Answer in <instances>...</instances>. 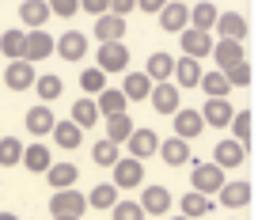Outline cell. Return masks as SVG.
<instances>
[{
    "mask_svg": "<svg viewBox=\"0 0 258 220\" xmlns=\"http://www.w3.org/2000/svg\"><path fill=\"white\" fill-rule=\"evenodd\" d=\"M88 212V197L80 194V190L64 186V190H53V197H49V216H80Z\"/></svg>",
    "mask_w": 258,
    "mask_h": 220,
    "instance_id": "1",
    "label": "cell"
},
{
    "mask_svg": "<svg viewBox=\"0 0 258 220\" xmlns=\"http://www.w3.org/2000/svg\"><path fill=\"white\" fill-rule=\"evenodd\" d=\"M190 182H194V190H198V194H217L228 179H224V171H220L213 160H209V163L198 160V163H194V171H190Z\"/></svg>",
    "mask_w": 258,
    "mask_h": 220,
    "instance_id": "2",
    "label": "cell"
},
{
    "mask_svg": "<svg viewBox=\"0 0 258 220\" xmlns=\"http://www.w3.org/2000/svg\"><path fill=\"white\" fill-rule=\"evenodd\" d=\"M99 72H125L129 68V49L121 42H103L99 46Z\"/></svg>",
    "mask_w": 258,
    "mask_h": 220,
    "instance_id": "3",
    "label": "cell"
},
{
    "mask_svg": "<svg viewBox=\"0 0 258 220\" xmlns=\"http://www.w3.org/2000/svg\"><path fill=\"white\" fill-rule=\"evenodd\" d=\"M110 171H114V186L118 190H133V186H141V179H145V163L133 160V156H125V160L114 163Z\"/></svg>",
    "mask_w": 258,
    "mask_h": 220,
    "instance_id": "4",
    "label": "cell"
},
{
    "mask_svg": "<svg viewBox=\"0 0 258 220\" xmlns=\"http://www.w3.org/2000/svg\"><path fill=\"white\" fill-rule=\"evenodd\" d=\"M49 53H53V34L49 31H27L23 38V61H46Z\"/></svg>",
    "mask_w": 258,
    "mask_h": 220,
    "instance_id": "5",
    "label": "cell"
},
{
    "mask_svg": "<svg viewBox=\"0 0 258 220\" xmlns=\"http://www.w3.org/2000/svg\"><path fill=\"white\" fill-rule=\"evenodd\" d=\"M243 160H247V144H239V140H217L213 163H217L220 171H235Z\"/></svg>",
    "mask_w": 258,
    "mask_h": 220,
    "instance_id": "6",
    "label": "cell"
},
{
    "mask_svg": "<svg viewBox=\"0 0 258 220\" xmlns=\"http://www.w3.org/2000/svg\"><path fill=\"white\" fill-rule=\"evenodd\" d=\"M53 53H61L64 61H80L88 53V38L84 31H64L61 38H53Z\"/></svg>",
    "mask_w": 258,
    "mask_h": 220,
    "instance_id": "7",
    "label": "cell"
},
{
    "mask_svg": "<svg viewBox=\"0 0 258 220\" xmlns=\"http://www.w3.org/2000/svg\"><path fill=\"white\" fill-rule=\"evenodd\" d=\"M125 144H129V156H133V160L145 163L148 156H156V148H160V137H156L152 129H133V133L125 137Z\"/></svg>",
    "mask_w": 258,
    "mask_h": 220,
    "instance_id": "8",
    "label": "cell"
},
{
    "mask_svg": "<svg viewBox=\"0 0 258 220\" xmlns=\"http://www.w3.org/2000/svg\"><path fill=\"white\" fill-rule=\"evenodd\" d=\"M148 99H152V106L160 110V114H175L178 110V88L171 80H160V84H152V91H148Z\"/></svg>",
    "mask_w": 258,
    "mask_h": 220,
    "instance_id": "9",
    "label": "cell"
},
{
    "mask_svg": "<svg viewBox=\"0 0 258 220\" xmlns=\"http://www.w3.org/2000/svg\"><path fill=\"white\" fill-rule=\"evenodd\" d=\"M178 42H182V49H186V57H209L213 53V38L205 31H194V27H186V31H178Z\"/></svg>",
    "mask_w": 258,
    "mask_h": 220,
    "instance_id": "10",
    "label": "cell"
},
{
    "mask_svg": "<svg viewBox=\"0 0 258 220\" xmlns=\"http://www.w3.org/2000/svg\"><path fill=\"white\" fill-rule=\"evenodd\" d=\"M198 114H202V122L205 125H217V129H224L228 122H232V103H228V99H205V106L202 110H198Z\"/></svg>",
    "mask_w": 258,
    "mask_h": 220,
    "instance_id": "11",
    "label": "cell"
},
{
    "mask_svg": "<svg viewBox=\"0 0 258 220\" xmlns=\"http://www.w3.org/2000/svg\"><path fill=\"white\" fill-rule=\"evenodd\" d=\"M137 205H141L145 212H152V216H163V212H171V190H163V186H145Z\"/></svg>",
    "mask_w": 258,
    "mask_h": 220,
    "instance_id": "12",
    "label": "cell"
},
{
    "mask_svg": "<svg viewBox=\"0 0 258 220\" xmlns=\"http://www.w3.org/2000/svg\"><path fill=\"white\" fill-rule=\"evenodd\" d=\"M160 27L167 34L186 31V27H190V8H186V4H163L160 8Z\"/></svg>",
    "mask_w": 258,
    "mask_h": 220,
    "instance_id": "13",
    "label": "cell"
},
{
    "mask_svg": "<svg viewBox=\"0 0 258 220\" xmlns=\"http://www.w3.org/2000/svg\"><path fill=\"white\" fill-rule=\"evenodd\" d=\"M202 129H205V122H202L198 110H182V106L175 110V137L194 140V137H202Z\"/></svg>",
    "mask_w": 258,
    "mask_h": 220,
    "instance_id": "14",
    "label": "cell"
},
{
    "mask_svg": "<svg viewBox=\"0 0 258 220\" xmlns=\"http://www.w3.org/2000/svg\"><path fill=\"white\" fill-rule=\"evenodd\" d=\"M213 57H217L220 72H228V68L239 65V61H247L243 57V42H235V38H220L217 46H213Z\"/></svg>",
    "mask_w": 258,
    "mask_h": 220,
    "instance_id": "15",
    "label": "cell"
},
{
    "mask_svg": "<svg viewBox=\"0 0 258 220\" xmlns=\"http://www.w3.org/2000/svg\"><path fill=\"white\" fill-rule=\"evenodd\" d=\"M213 27L220 31V38H235V42L247 38V19L239 12H217V23Z\"/></svg>",
    "mask_w": 258,
    "mask_h": 220,
    "instance_id": "16",
    "label": "cell"
},
{
    "mask_svg": "<svg viewBox=\"0 0 258 220\" xmlns=\"http://www.w3.org/2000/svg\"><path fill=\"white\" fill-rule=\"evenodd\" d=\"M156 152L163 156V163H167V167H182V163H190V140H182V137L160 140V148H156Z\"/></svg>",
    "mask_w": 258,
    "mask_h": 220,
    "instance_id": "17",
    "label": "cell"
},
{
    "mask_svg": "<svg viewBox=\"0 0 258 220\" xmlns=\"http://www.w3.org/2000/svg\"><path fill=\"white\" fill-rule=\"evenodd\" d=\"M4 84H8L12 91H27V88H34V65H31V61H12L8 72H4Z\"/></svg>",
    "mask_w": 258,
    "mask_h": 220,
    "instance_id": "18",
    "label": "cell"
},
{
    "mask_svg": "<svg viewBox=\"0 0 258 220\" xmlns=\"http://www.w3.org/2000/svg\"><path fill=\"white\" fill-rule=\"evenodd\" d=\"M49 19V8H46V0H23L19 4V23L31 27V31H42Z\"/></svg>",
    "mask_w": 258,
    "mask_h": 220,
    "instance_id": "19",
    "label": "cell"
},
{
    "mask_svg": "<svg viewBox=\"0 0 258 220\" xmlns=\"http://www.w3.org/2000/svg\"><path fill=\"white\" fill-rule=\"evenodd\" d=\"M121 34H125V19H121V16L103 12V16L95 19V38L99 42H121Z\"/></svg>",
    "mask_w": 258,
    "mask_h": 220,
    "instance_id": "20",
    "label": "cell"
},
{
    "mask_svg": "<svg viewBox=\"0 0 258 220\" xmlns=\"http://www.w3.org/2000/svg\"><path fill=\"white\" fill-rule=\"evenodd\" d=\"M171 76H175V88H198V80H202V65L194 57H178L175 68H171Z\"/></svg>",
    "mask_w": 258,
    "mask_h": 220,
    "instance_id": "21",
    "label": "cell"
},
{
    "mask_svg": "<svg viewBox=\"0 0 258 220\" xmlns=\"http://www.w3.org/2000/svg\"><path fill=\"white\" fill-rule=\"evenodd\" d=\"M42 175L49 179V186H53V190H64V186H76V179H80V167H73V163H49Z\"/></svg>",
    "mask_w": 258,
    "mask_h": 220,
    "instance_id": "22",
    "label": "cell"
},
{
    "mask_svg": "<svg viewBox=\"0 0 258 220\" xmlns=\"http://www.w3.org/2000/svg\"><path fill=\"white\" fill-rule=\"evenodd\" d=\"M217 194H220V205H228V209H243V205H250V182H224Z\"/></svg>",
    "mask_w": 258,
    "mask_h": 220,
    "instance_id": "23",
    "label": "cell"
},
{
    "mask_svg": "<svg viewBox=\"0 0 258 220\" xmlns=\"http://www.w3.org/2000/svg\"><path fill=\"white\" fill-rule=\"evenodd\" d=\"M53 122H57V118H53V110H49L46 103H42V106H31V110H27V129H31L34 137H46V133L53 129Z\"/></svg>",
    "mask_w": 258,
    "mask_h": 220,
    "instance_id": "24",
    "label": "cell"
},
{
    "mask_svg": "<svg viewBox=\"0 0 258 220\" xmlns=\"http://www.w3.org/2000/svg\"><path fill=\"white\" fill-rule=\"evenodd\" d=\"M125 103H129V99L121 95L118 88H103V91H99V99H95L99 114H106V118H114V114H125Z\"/></svg>",
    "mask_w": 258,
    "mask_h": 220,
    "instance_id": "25",
    "label": "cell"
},
{
    "mask_svg": "<svg viewBox=\"0 0 258 220\" xmlns=\"http://www.w3.org/2000/svg\"><path fill=\"white\" fill-rule=\"evenodd\" d=\"M19 163H23L27 171L42 175L53 160H49V148H46V144H27V148H23V156H19Z\"/></svg>",
    "mask_w": 258,
    "mask_h": 220,
    "instance_id": "26",
    "label": "cell"
},
{
    "mask_svg": "<svg viewBox=\"0 0 258 220\" xmlns=\"http://www.w3.org/2000/svg\"><path fill=\"white\" fill-rule=\"evenodd\" d=\"M73 125H80V129H91V125L99 122V106L95 99H76L73 103V118H69Z\"/></svg>",
    "mask_w": 258,
    "mask_h": 220,
    "instance_id": "27",
    "label": "cell"
},
{
    "mask_svg": "<svg viewBox=\"0 0 258 220\" xmlns=\"http://www.w3.org/2000/svg\"><path fill=\"white\" fill-rule=\"evenodd\" d=\"M53 140L64 148V152H73V148H80V137H84V129L80 125H73V122H53Z\"/></svg>",
    "mask_w": 258,
    "mask_h": 220,
    "instance_id": "28",
    "label": "cell"
},
{
    "mask_svg": "<svg viewBox=\"0 0 258 220\" xmlns=\"http://www.w3.org/2000/svg\"><path fill=\"white\" fill-rule=\"evenodd\" d=\"M213 23H217V4H209V0H202V4H194L190 8V27L194 31H213Z\"/></svg>",
    "mask_w": 258,
    "mask_h": 220,
    "instance_id": "29",
    "label": "cell"
},
{
    "mask_svg": "<svg viewBox=\"0 0 258 220\" xmlns=\"http://www.w3.org/2000/svg\"><path fill=\"white\" fill-rule=\"evenodd\" d=\"M198 88L205 91V95L209 99H228V91H232V84L224 80V72H202V80H198Z\"/></svg>",
    "mask_w": 258,
    "mask_h": 220,
    "instance_id": "30",
    "label": "cell"
},
{
    "mask_svg": "<svg viewBox=\"0 0 258 220\" xmlns=\"http://www.w3.org/2000/svg\"><path fill=\"white\" fill-rule=\"evenodd\" d=\"M34 91H38V99L49 106L53 99H61V91H64V80H61V76H53V72H49V76H34Z\"/></svg>",
    "mask_w": 258,
    "mask_h": 220,
    "instance_id": "31",
    "label": "cell"
},
{
    "mask_svg": "<svg viewBox=\"0 0 258 220\" xmlns=\"http://www.w3.org/2000/svg\"><path fill=\"white\" fill-rule=\"evenodd\" d=\"M171 68H175V57H171V53H152V57H148L145 76L152 84H160V80H171Z\"/></svg>",
    "mask_w": 258,
    "mask_h": 220,
    "instance_id": "32",
    "label": "cell"
},
{
    "mask_svg": "<svg viewBox=\"0 0 258 220\" xmlns=\"http://www.w3.org/2000/svg\"><path fill=\"white\" fill-rule=\"evenodd\" d=\"M23 38H27V31H4L0 34V53H4V57L8 61H23Z\"/></svg>",
    "mask_w": 258,
    "mask_h": 220,
    "instance_id": "33",
    "label": "cell"
},
{
    "mask_svg": "<svg viewBox=\"0 0 258 220\" xmlns=\"http://www.w3.org/2000/svg\"><path fill=\"white\" fill-rule=\"evenodd\" d=\"M114 201H118V186H114V182H99L88 194V209H110Z\"/></svg>",
    "mask_w": 258,
    "mask_h": 220,
    "instance_id": "34",
    "label": "cell"
},
{
    "mask_svg": "<svg viewBox=\"0 0 258 220\" xmlns=\"http://www.w3.org/2000/svg\"><path fill=\"white\" fill-rule=\"evenodd\" d=\"M209 209H213L209 194H198V190H190V194L182 197V216H190V220L205 216V212H209Z\"/></svg>",
    "mask_w": 258,
    "mask_h": 220,
    "instance_id": "35",
    "label": "cell"
},
{
    "mask_svg": "<svg viewBox=\"0 0 258 220\" xmlns=\"http://www.w3.org/2000/svg\"><path fill=\"white\" fill-rule=\"evenodd\" d=\"M133 129H137V125L129 122V114H114V118H106V140H114V144H121V140H125Z\"/></svg>",
    "mask_w": 258,
    "mask_h": 220,
    "instance_id": "36",
    "label": "cell"
},
{
    "mask_svg": "<svg viewBox=\"0 0 258 220\" xmlns=\"http://www.w3.org/2000/svg\"><path fill=\"white\" fill-rule=\"evenodd\" d=\"M148 91H152V80H148L145 72H129L125 76V88H121L125 99H148Z\"/></svg>",
    "mask_w": 258,
    "mask_h": 220,
    "instance_id": "37",
    "label": "cell"
},
{
    "mask_svg": "<svg viewBox=\"0 0 258 220\" xmlns=\"http://www.w3.org/2000/svg\"><path fill=\"white\" fill-rule=\"evenodd\" d=\"M91 160H95L99 167H114V163L121 160V152H118V144H114V140H95V148H91Z\"/></svg>",
    "mask_w": 258,
    "mask_h": 220,
    "instance_id": "38",
    "label": "cell"
},
{
    "mask_svg": "<svg viewBox=\"0 0 258 220\" xmlns=\"http://www.w3.org/2000/svg\"><path fill=\"white\" fill-rule=\"evenodd\" d=\"M19 156H23L19 137H0V167H16Z\"/></svg>",
    "mask_w": 258,
    "mask_h": 220,
    "instance_id": "39",
    "label": "cell"
},
{
    "mask_svg": "<svg viewBox=\"0 0 258 220\" xmlns=\"http://www.w3.org/2000/svg\"><path fill=\"white\" fill-rule=\"evenodd\" d=\"M228 125H232V140H239V144L250 140V110H235Z\"/></svg>",
    "mask_w": 258,
    "mask_h": 220,
    "instance_id": "40",
    "label": "cell"
},
{
    "mask_svg": "<svg viewBox=\"0 0 258 220\" xmlns=\"http://www.w3.org/2000/svg\"><path fill=\"white\" fill-rule=\"evenodd\" d=\"M110 209H114V220H145V216H148L137 201H121V197L110 205Z\"/></svg>",
    "mask_w": 258,
    "mask_h": 220,
    "instance_id": "41",
    "label": "cell"
},
{
    "mask_svg": "<svg viewBox=\"0 0 258 220\" xmlns=\"http://www.w3.org/2000/svg\"><path fill=\"white\" fill-rule=\"evenodd\" d=\"M80 88L88 91V95H99V91L106 88V72H99V68H88V72L80 76Z\"/></svg>",
    "mask_w": 258,
    "mask_h": 220,
    "instance_id": "42",
    "label": "cell"
},
{
    "mask_svg": "<svg viewBox=\"0 0 258 220\" xmlns=\"http://www.w3.org/2000/svg\"><path fill=\"white\" fill-rule=\"evenodd\" d=\"M224 80L232 84V88H247V84H250V65H247V61H239V65H232V68H228V72H224Z\"/></svg>",
    "mask_w": 258,
    "mask_h": 220,
    "instance_id": "43",
    "label": "cell"
},
{
    "mask_svg": "<svg viewBox=\"0 0 258 220\" xmlns=\"http://www.w3.org/2000/svg\"><path fill=\"white\" fill-rule=\"evenodd\" d=\"M46 8L53 12V16H61V19H73L76 12H80V0H46Z\"/></svg>",
    "mask_w": 258,
    "mask_h": 220,
    "instance_id": "44",
    "label": "cell"
},
{
    "mask_svg": "<svg viewBox=\"0 0 258 220\" xmlns=\"http://www.w3.org/2000/svg\"><path fill=\"white\" fill-rule=\"evenodd\" d=\"M133 8H137V0H110V4H106V12H110V16H121V19H125Z\"/></svg>",
    "mask_w": 258,
    "mask_h": 220,
    "instance_id": "45",
    "label": "cell"
},
{
    "mask_svg": "<svg viewBox=\"0 0 258 220\" xmlns=\"http://www.w3.org/2000/svg\"><path fill=\"white\" fill-rule=\"evenodd\" d=\"M106 4H110V0H80V8L88 12V16H103Z\"/></svg>",
    "mask_w": 258,
    "mask_h": 220,
    "instance_id": "46",
    "label": "cell"
},
{
    "mask_svg": "<svg viewBox=\"0 0 258 220\" xmlns=\"http://www.w3.org/2000/svg\"><path fill=\"white\" fill-rule=\"evenodd\" d=\"M163 4H167V0H137V8H141V12H152V16H160Z\"/></svg>",
    "mask_w": 258,
    "mask_h": 220,
    "instance_id": "47",
    "label": "cell"
},
{
    "mask_svg": "<svg viewBox=\"0 0 258 220\" xmlns=\"http://www.w3.org/2000/svg\"><path fill=\"white\" fill-rule=\"evenodd\" d=\"M0 220H19V216H16V212H0Z\"/></svg>",
    "mask_w": 258,
    "mask_h": 220,
    "instance_id": "48",
    "label": "cell"
},
{
    "mask_svg": "<svg viewBox=\"0 0 258 220\" xmlns=\"http://www.w3.org/2000/svg\"><path fill=\"white\" fill-rule=\"evenodd\" d=\"M49 220H80V216H49Z\"/></svg>",
    "mask_w": 258,
    "mask_h": 220,
    "instance_id": "49",
    "label": "cell"
},
{
    "mask_svg": "<svg viewBox=\"0 0 258 220\" xmlns=\"http://www.w3.org/2000/svg\"><path fill=\"white\" fill-rule=\"evenodd\" d=\"M175 220H190V216H175Z\"/></svg>",
    "mask_w": 258,
    "mask_h": 220,
    "instance_id": "50",
    "label": "cell"
},
{
    "mask_svg": "<svg viewBox=\"0 0 258 220\" xmlns=\"http://www.w3.org/2000/svg\"><path fill=\"white\" fill-rule=\"evenodd\" d=\"M175 4H186V0H175Z\"/></svg>",
    "mask_w": 258,
    "mask_h": 220,
    "instance_id": "51",
    "label": "cell"
}]
</instances>
